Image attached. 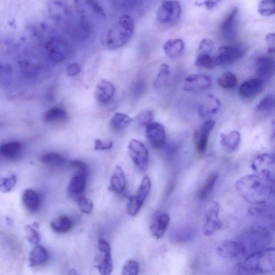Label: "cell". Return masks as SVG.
<instances>
[{
    "label": "cell",
    "mask_w": 275,
    "mask_h": 275,
    "mask_svg": "<svg viewBox=\"0 0 275 275\" xmlns=\"http://www.w3.org/2000/svg\"><path fill=\"white\" fill-rule=\"evenodd\" d=\"M25 232L28 240L33 245L37 246L40 241L39 233L34 227L27 225L25 227Z\"/></svg>",
    "instance_id": "ee69618b"
},
{
    "label": "cell",
    "mask_w": 275,
    "mask_h": 275,
    "mask_svg": "<svg viewBox=\"0 0 275 275\" xmlns=\"http://www.w3.org/2000/svg\"><path fill=\"white\" fill-rule=\"evenodd\" d=\"M77 203L82 213L85 214H89L91 213L94 208V204L91 200L83 197L78 201Z\"/></svg>",
    "instance_id": "f6af8a7d"
},
{
    "label": "cell",
    "mask_w": 275,
    "mask_h": 275,
    "mask_svg": "<svg viewBox=\"0 0 275 275\" xmlns=\"http://www.w3.org/2000/svg\"><path fill=\"white\" fill-rule=\"evenodd\" d=\"M51 229L58 234H65L72 226V221L66 216H60L51 222Z\"/></svg>",
    "instance_id": "4dcf8cb0"
},
{
    "label": "cell",
    "mask_w": 275,
    "mask_h": 275,
    "mask_svg": "<svg viewBox=\"0 0 275 275\" xmlns=\"http://www.w3.org/2000/svg\"><path fill=\"white\" fill-rule=\"evenodd\" d=\"M217 83L219 87L222 89H234L238 85V78L234 73L227 72L218 79Z\"/></svg>",
    "instance_id": "836d02e7"
},
{
    "label": "cell",
    "mask_w": 275,
    "mask_h": 275,
    "mask_svg": "<svg viewBox=\"0 0 275 275\" xmlns=\"http://www.w3.org/2000/svg\"><path fill=\"white\" fill-rule=\"evenodd\" d=\"M212 84V80L208 76L192 74L186 77L184 89L187 91H198L208 89Z\"/></svg>",
    "instance_id": "5bb4252c"
},
{
    "label": "cell",
    "mask_w": 275,
    "mask_h": 275,
    "mask_svg": "<svg viewBox=\"0 0 275 275\" xmlns=\"http://www.w3.org/2000/svg\"><path fill=\"white\" fill-rule=\"evenodd\" d=\"M115 88L112 83L105 80H100L95 90V97L102 103L109 102L113 98Z\"/></svg>",
    "instance_id": "d6986e66"
},
{
    "label": "cell",
    "mask_w": 275,
    "mask_h": 275,
    "mask_svg": "<svg viewBox=\"0 0 275 275\" xmlns=\"http://www.w3.org/2000/svg\"><path fill=\"white\" fill-rule=\"evenodd\" d=\"M154 117L153 112L150 110L141 111L136 116L135 123L140 126H147L152 123Z\"/></svg>",
    "instance_id": "ab89813d"
},
{
    "label": "cell",
    "mask_w": 275,
    "mask_h": 275,
    "mask_svg": "<svg viewBox=\"0 0 275 275\" xmlns=\"http://www.w3.org/2000/svg\"><path fill=\"white\" fill-rule=\"evenodd\" d=\"M214 41L209 38H205L200 42L197 52V56L211 55L214 50Z\"/></svg>",
    "instance_id": "60d3db41"
},
{
    "label": "cell",
    "mask_w": 275,
    "mask_h": 275,
    "mask_svg": "<svg viewBox=\"0 0 275 275\" xmlns=\"http://www.w3.org/2000/svg\"><path fill=\"white\" fill-rule=\"evenodd\" d=\"M220 144L225 151L228 153L235 152L239 147L241 136L237 131H231L220 134Z\"/></svg>",
    "instance_id": "603a6c76"
},
{
    "label": "cell",
    "mask_w": 275,
    "mask_h": 275,
    "mask_svg": "<svg viewBox=\"0 0 275 275\" xmlns=\"http://www.w3.org/2000/svg\"><path fill=\"white\" fill-rule=\"evenodd\" d=\"M221 106L220 100L213 95H208L198 108L200 117L207 119L216 114Z\"/></svg>",
    "instance_id": "ac0fdd59"
},
{
    "label": "cell",
    "mask_w": 275,
    "mask_h": 275,
    "mask_svg": "<svg viewBox=\"0 0 275 275\" xmlns=\"http://www.w3.org/2000/svg\"><path fill=\"white\" fill-rule=\"evenodd\" d=\"M98 248L99 253L96 258L97 268L101 275H111L113 270V263L111 248L108 242L103 239H99Z\"/></svg>",
    "instance_id": "9c48e42d"
},
{
    "label": "cell",
    "mask_w": 275,
    "mask_h": 275,
    "mask_svg": "<svg viewBox=\"0 0 275 275\" xmlns=\"http://www.w3.org/2000/svg\"><path fill=\"white\" fill-rule=\"evenodd\" d=\"M166 55L170 58H176L182 55L185 49L184 41L181 39H173L166 42L163 47Z\"/></svg>",
    "instance_id": "cb8c5ba5"
},
{
    "label": "cell",
    "mask_w": 275,
    "mask_h": 275,
    "mask_svg": "<svg viewBox=\"0 0 275 275\" xmlns=\"http://www.w3.org/2000/svg\"><path fill=\"white\" fill-rule=\"evenodd\" d=\"M274 71V61L271 57L262 56L256 61V72L259 78L266 79L272 77Z\"/></svg>",
    "instance_id": "ffe728a7"
},
{
    "label": "cell",
    "mask_w": 275,
    "mask_h": 275,
    "mask_svg": "<svg viewBox=\"0 0 275 275\" xmlns=\"http://www.w3.org/2000/svg\"><path fill=\"white\" fill-rule=\"evenodd\" d=\"M113 146V142L111 141H103L97 140L95 141L94 149L97 151L109 150Z\"/></svg>",
    "instance_id": "c3c4849f"
},
{
    "label": "cell",
    "mask_w": 275,
    "mask_h": 275,
    "mask_svg": "<svg viewBox=\"0 0 275 275\" xmlns=\"http://www.w3.org/2000/svg\"><path fill=\"white\" fill-rule=\"evenodd\" d=\"M22 202L26 209L30 213H35L40 205L38 194L33 189H27L22 195Z\"/></svg>",
    "instance_id": "d4e9b609"
},
{
    "label": "cell",
    "mask_w": 275,
    "mask_h": 275,
    "mask_svg": "<svg viewBox=\"0 0 275 275\" xmlns=\"http://www.w3.org/2000/svg\"><path fill=\"white\" fill-rule=\"evenodd\" d=\"M216 123L214 120H209L205 122L202 126H201L199 129L197 131L199 133L205 134L210 135L211 132L215 128Z\"/></svg>",
    "instance_id": "681fc988"
},
{
    "label": "cell",
    "mask_w": 275,
    "mask_h": 275,
    "mask_svg": "<svg viewBox=\"0 0 275 275\" xmlns=\"http://www.w3.org/2000/svg\"><path fill=\"white\" fill-rule=\"evenodd\" d=\"M218 255L228 259H237L244 256L247 253L246 248L241 241H226L217 249Z\"/></svg>",
    "instance_id": "7c38bea8"
},
{
    "label": "cell",
    "mask_w": 275,
    "mask_h": 275,
    "mask_svg": "<svg viewBox=\"0 0 275 275\" xmlns=\"http://www.w3.org/2000/svg\"><path fill=\"white\" fill-rule=\"evenodd\" d=\"M133 122L128 115L123 113H115L110 121L111 128L114 131H121L128 128Z\"/></svg>",
    "instance_id": "f1b7e54d"
},
{
    "label": "cell",
    "mask_w": 275,
    "mask_h": 275,
    "mask_svg": "<svg viewBox=\"0 0 275 275\" xmlns=\"http://www.w3.org/2000/svg\"><path fill=\"white\" fill-rule=\"evenodd\" d=\"M66 110L60 106H55L49 109L44 116V121L49 124L63 123L67 121Z\"/></svg>",
    "instance_id": "484cf974"
},
{
    "label": "cell",
    "mask_w": 275,
    "mask_h": 275,
    "mask_svg": "<svg viewBox=\"0 0 275 275\" xmlns=\"http://www.w3.org/2000/svg\"><path fill=\"white\" fill-rule=\"evenodd\" d=\"M219 3V1H205L203 4L207 8L211 9L216 7Z\"/></svg>",
    "instance_id": "f5cc1de1"
},
{
    "label": "cell",
    "mask_w": 275,
    "mask_h": 275,
    "mask_svg": "<svg viewBox=\"0 0 275 275\" xmlns=\"http://www.w3.org/2000/svg\"><path fill=\"white\" fill-rule=\"evenodd\" d=\"M239 9L233 8L225 18L221 27V33L226 40L235 39L238 33Z\"/></svg>",
    "instance_id": "4fadbf2b"
},
{
    "label": "cell",
    "mask_w": 275,
    "mask_h": 275,
    "mask_svg": "<svg viewBox=\"0 0 275 275\" xmlns=\"http://www.w3.org/2000/svg\"><path fill=\"white\" fill-rule=\"evenodd\" d=\"M249 216L256 221V227L259 228L268 229L273 227L274 216L270 211L262 208H255L249 210Z\"/></svg>",
    "instance_id": "2e32d148"
},
{
    "label": "cell",
    "mask_w": 275,
    "mask_h": 275,
    "mask_svg": "<svg viewBox=\"0 0 275 275\" xmlns=\"http://www.w3.org/2000/svg\"><path fill=\"white\" fill-rule=\"evenodd\" d=\"M151 181L149 176H146L143 178L139 190L133 197L136 203L141 207H143L145 200L149 196L151 189Z\"/></svg>",
    "instance_id": "f546056e"
},
{
    "label": "cell",
    "mask_w": 275,
    "mask_h": 275,
    "mask_svg": "<svg viewBox=\"0 0 275 275\" xmlns=\"http://www.w3.org/2000/svg\"><path fill=\"white\" fill-rule=\"evenodd\" d=\"M274 107V95L271 94H268L258 103L256 107V110L258 112H267L271 110Z\"/></svg>",
    "instance_id": "d590c367"
},
{
    "label": "cell",
    "mask_w": 275,
    "mask_h": 275,
    "mask_svg": "<svg viewBox=\"0 0 275 275\" xmlns=\"http://www.w3.org/2000/svg\"><path fill=\"white\" fill-rule=\"evenodd\" d=\"M258 12L263 16H270L274 14L275 3L271 0H264L258 6Z\"/></svg>",
    "instance_id": "74e56055"
},
{
    "label": "cell",
    "mask_w": 275,
    "mask_h": 275,
    "mask_svg": "<svg viewBox=\"0 0 275 275\" xmlns=\"http://www.w3.org/2000/svg\"><path fill=\"white\" fill-rule=\"evenodd\" d=\"M126 178L122 168L116 166L110 178V184L108 187L110 191L120 194L123 193L126 188Z\"/></svg>",
    "instance_id": "7402d4cb"
},
{
    "label": "cell",
    "mask_w": 275,
    "mask_h": 275,
    "mask_svg": "<svg viewBox=\"0 0 275 275\" xmlns=\"http://www.w3.org/2000/svg\"><path fill=\"white\" fill-rule=\"evenodd\" d=\"M87 175L76 173L71 179L67 187L68 196L78 201L84 197L85 192Z\"/></svg>",
    "instance_id": "9a60e30c"
},
{
    "label": "cell",
    "mask_w": 275,
    "mask_h": 275,
    "mask_svg": "<svg viewBox=\"0 0 275 275\" xmlns=\"http://www.w3.org/2000/svg\"><path fill=\"white\" fill-rule=\"evenodd\" d=\"M196 66L206 70H213L216 66L214 58L211 55H198L195 61Z\"/></svg>",
    "instance_id": "8d00e7d4"
},
{
    "label": "cell",
    "mask_w": 275,
    "mask_h": 275,
    "mask_svg": "<svg viewBox=\"0 0 275 275\" xmlns=\"http://www.w3.org/2000/svg\"><path fill=\"white\" fill-rule=\"evenodd\" d=\"M128 149L130 156L136 167L141 171H146L149 165V153L146 146L140 141L132 140Z\"/></svg>",
    "instance_id": "ba28073f"
},
{
    "label": "cell",
    "mask_w": 275,
    "mask_h": 275,
    "mask_svg": "<svg viewBox=\"0 0 275 275\" xmlns=\"http://www.w3.org/2000/svg\"><path fill=\"white\" fill-rule=\"evenodd\" d=\"M264 88V81L260 78L249 79L243 83L239 88L240 96L244 99H251L260 94Z\"/></svg>",
    "instance_id": "e0dca14e"
},
{
    "label": "cell",
    "mask_w": 275,
    "mask_h": 275,
    "mask_svg": "<svg viewBox=\"0 0 275 275\" xmlns=\"http://www.w3.org/2000/svg\"><path fill=\"white\" fill-rule=\"evenodd\" d=\"M134 30V22L129 15L122 16L118 22L109 30L106 44L111 50L120 49L128 43Z\"/></svg>",
    "instance_id": "7a4b0ae2"
},
{
    "label": "cell",
    "mask_w": 275,
    "mask_h": 275,
    "mask_svg": "<svg viewBox=\"0 0 275 275\" xmlns=\"http://www.w3.org/2000/svg\"><path fill=\"white\" fill-rule=\"evenodd\" d=\"M68 275H79V274L76 270L72 269L69 271Z\"/></svg>",
    "instance_id": "db71d44e"
},
{
    "label": "cell",
    "mask_w": 275,
    "mask_h": 275,
    "mask_svg": "<svg viewBox=\"0 0 275 275\" xmlns=\"http://www.w3.org/2000/svg\"><path fill=\"white\" fill-rule=\"evenodd\" d=\"M70 166L77 171V173L87 175L88 166L86 163L81 161L75 160L70 162Z\"/></svg>",
    "instance_id": "bcb514c9"
},
{
    "label": "cell",
    "mask_w": 275,
    "mask_h": 275,
    "mask_svg": "<svg viewBox=\"0 0 275 275\" xmlns=\"http://www.w3.org/2000/svg\"><path fill=\"white\" fill-rule=\"evenodd\" d=\"M45 50L49 59L55 63H60L64 61L68 54L65 41L56 37H51L47 40Z\"/></svg>",
    "instance_id": "52a82bcc"
},
{
    "label": "cell",
    "mask_w": 275,
    "mask_h": 275,
    "mask_svg": "<svg viewBox=\"0 0 275 275\" xmlns=\"http://www.w3.org/2000/svg\"><path fill=\"white\" fill-rule=\"evenodd\" d=\"M146 135L148 142L154 149H163L166 141L164 126L158 123L152 122L146 126Z\"/></svg>",
    "instance_id": "8fae6325"
},
{
    "label": "cell",
    "mask_w": 275,
    "mask_h": 275,
    "mask_svg": "<svg viewBox=\"0 0 275 275\" xmlns=\"http://www.w3.org/2000/svg\"><path fill=\"white\" fill-rule=\"evenodd\" d=\"M181 7L180 4L175 1H165L158 8L156 18L158 22L169 24L175 22L180 16Z\"/></svg>",
    "instance_id": "30bf717a"
},
{
    "label": "cell",
    "mask_w": 275,
    "mask_h": 275,
    "mask_svg": "<svg viewBox=\"0 0 275 275\" xmlns=\"http://www.w3.org/2000/svg\"><path fill=\"white\" fill-rule=\"evenodd\" d=\"M218 178L216 173L210 175L207 178L203 186L201 188L197 193V197L200 200L207 199L213 193L215 186Z\"/></svg>",
    "instance_id": "1f68e13d"
},
{
    "label": "cell",
    "mask_w": 275,
    "mask_h": 275,
    "mask_svg": "<svg viewBox=\"0 0 275 275\" xmlns=\"http://www.w3.org/2000/svg\"><path fill=\"white\" fill-rule=\"evenodd\" d=\"M88 6L93 10L94 13L99 15L103 18L105 17V13L104 9L100 4L95 1H86L85 2Z\"/></svg>",
    "instance_id": "f907efd6"
},
{
    "label": "cell",
    "mask_w": 275,
    "mask_h": 275,
    "mask_svg": "<svg viewBox=\"0 0 275 275\" xmlns=\"http://www.w3.org/2000/svg\"><path fill=\"white\" fill-rule=\"evenodd\" d=\"M16 181V177L14 175L6 177L0 176V192L4 193L10 192L15 186Z\"/></svg>",
    "instance_id": "f35d334b"
},
{
    "label": "cell",
    "mask_w": 275,
    "mask_h": 275,
    "mask_svg": "<svg viewBox=\"0 0 275 275\" xmlns=\"http://www.w3.org/2000/svg\"><path fill=\"white\" fill-rule=\"evenodd\" d=\"M251 168L256 174L274 181L275 163L273 154L264 153L257 156L253 161Z\"/></svg>",
    "instance_id": "5b68a950"
},
{
    "label": "cell",
    "mask_w": 275,
    "mask_h": 275,
    "mask_svg": "<svg viewBox=\"0 0 275 275\" xmlns=\"http://www.w3.org/2000/svg\"><path fill=\"white\" fill-rule=\"evenodd\" d=\"M245 262V267L250 271L261 274L272 273L275 268L274 248H264L253 253Z\"/></svg>",
    "instance_id": "3957f363"
},
{
    "label": "cell",
    "mask_w": 275,
    "mask_h": 275,
    "mask_svg": "<svg viewBox=\"0 0 275 275\" xmlns=\"http://www.w3.org/2000/svg\"><path fill=\"white\" fill-rule=\"evenodd\" d=\"M22 150V145L17 141L5 143L0 145V156L13 159L18 156Z\"/></svg>",
    "instance_id": "83f0119b"
},
{
    "label": "cell",
    "mask_w": 275,
    "mask_h": 275,
    "mask_svg": "<svg viewBox=\"0 0 275 275\" xmlns=\"http://www.w3.org/2000/svg\"><path fill=\"white\" fill-rule=\"evenodd\" d=\"M266 41L268 47L269 54H273L275 48V36L273 33H270L266 35Z\"/></svg>",
    "instance_id": "816d5d0a"
},
{
    "label": "cell",
    "mask_w": 275,
    "mask_h": 275,
    "mask_svg": "<svg viewBox=\"0 0 275 275\" xmlns=\"http://www.w3.org/2000/svg\"><path fill=\"white\" fill-rule=\"evenodd\" d=\"M169 75H170V71H169L168 65L166 63H163L154 82V86L156 89H161L165 86Z\"/></svg>",
    "instance_id": "e575fe53"
},
{
    "label": "cell",
    "mask_w": 275,
    "mask_h": 275,
    "mask_svg": "<svg viewBox=\"0 0 275 275\" xmlns=\"http://www.w3.org/2000/svg\"><path fill=\"white\" fill-rule=\"evenodd\" d=\"M49 258V255L47 249L43 246H36L30 254V265L31 267L41 265L47 262Z\"/></svg>",
    "instance_id": "4316f807"
},
{
    "label": "cell",
    "mask_w": 275,
    "mask_h": 275,
    "mask_svg": "<svg viewBox=\"0 0 275 275\" xmlns=\"http://www.w3.org/2000/svg\"><path fill=\"white\" fill-rule=\"evenodd\" d=\"M209 137V135L196 132V150L199 153H204L207 151Z\"/></svg>",
    "instance_id": "7bdbcfd3"
},
{
    "label": "cell",
    "mask_w": 275,
    "mask_h": 275,
    "mask_svg": "<svg viewBox=\"0 0 275 275\" xmlns=\"http://www.w3.org/2000/svg\"><path fill=\"white\" fill-rule=\"evenodd\" d=\"M247 50L242 44H234L220 47L216 57H214L215 66H223L232 64L244 58Z\"/></svg>",
    "instance_id": "277c9868"
},
{
    "label": "cell",
    "mask_w": 275,
    "mask_h": 275,
    "mask_svg": "<svg viewBox=\"0 0 275 275\" xmlns=\"http://www.w3.org/2000/svg\"><path fill=\"white\" fill-rule=\"evenodd\" d=\"M220 206L216 201L210 203L208 206L204 216L203 234L205 236L213 235L222 227L219 218Z\"/></svg>",
    "instance_id": "8992f818"
},
{
    "label": "cell",
    "mask_w": 275,
    "mask_h": 275,
    "mask_svg": "<svg viewBox=\"0 0 275 275\" xmlns=\"http://www.w3.org/2000/svg\"><path fill=\"white\" fill-rule=\"evenodd\" d=\"M170 217L166 214L157 216L150 227L152 237L156 240L163 238L170 223Z\"/></svg>",
    "instance_id": "44dd1931"
},
{
    "label": "cell",
    "mask_w": 275,
    "mask_h": 275,
    "mask_svg": "<svg viewBox=\"0 0 275 275\" xmlns=\"http://www.w3.org/2000/svg\"><path fill=\"white\" fill-rule=\"evenodd\" d=\"M66 72L68 77H75L80 75L81 73L82 67L79 63L73 62L67 66Z\"/></svg>",
    "instance_id": "7dc6e473"
},
{
    "label": "cell",
    "mask_w": 275,
    "mask_h": 275,
    "mask_svg": "<svg viewBox=\"0 0 275 275\" xmlns=\"http://www.w3.org/2000/svg\"><path fill=\"white\" fill-rule=\"evenodd\" d=\"M40 161L44 165L50 167H60L67 162L66 158L56 152H49L42 155Z\"/></svg>",
    "instance_id": "d6a6232c"
},
{
    "label": "cell",
    "mask_w": 275,
    "mask_h": 275,
    "mask_svg": "<svg viewBox=\"0 0 275 275\" xmlns=\"http://www.w3.org/2000/svg\"><path fill=\"white\" fill-rule=\"evenodd\" d=\"M235 187L240 195L253 205L266 204L274 193V182L257 174L240 178Z\"/></svg>",
    "instance_id": "6da1fadb"
},
{
    "label": "cell",
    "mask_w": 275,
    "mask_h": 275,
    "mask_svg": "<svg viewBox=\"0 0 275 275\" xmlns=\"http://www.w3.org/2000/svg\"><path fill=\"white\" fill-rule=\"evenodd\" d=\"M139 263L134 260H128L124 264L121 275H139Z\"/></svg>",
    "instance_id": "b9f144b4"
}]
</instances>
